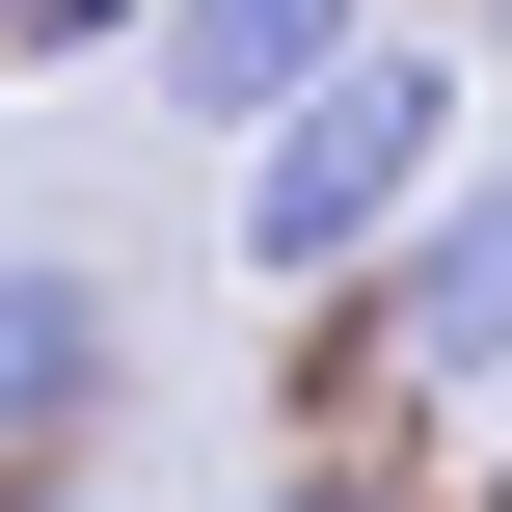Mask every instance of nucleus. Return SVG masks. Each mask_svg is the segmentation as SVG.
I'll use <instances>...</instances> for the list:
<instances>
[{"instance_id": "obj_2", "label": "nucleus", "mask_w": 512, "mask_h": 512, "mask_svg": "<svg viewBox=\"0 0 512 512\" xmlns=\"http://www.w3.org/2000/svg\"><path fill=\"white\" fill-rule=\"evenodd\" d=\"M108 405H135V324H108V270L0 243V486H54V459H81Z\"/></svg>"}, {"instance_id": "obj_6", "label": "nucleus", "mask_w": 512, "mask_h": 512, "mask_svg": "<svg viewBox=\"0 0 512 512\" xmlns=\"http://www.w3.org/2000/svg\"><path fill=\"white\" fill-rule=\"evenodd\" d=\"M270 512H378V486H270Z\"/></svg>"}, {"instance_id": "obj_3", "label": "nucleus", "mask_w": 512, "mask_h": 512, "mask_svg": "<svg viewBox=\"0 0 512 512\" xmlns=\"http://www.w3.org/2000/svg\"><path fill=\"white\" fill-rule=\"evenodd\" d=\"M378 351H405L432 405H486V378H512V162H459V189L405 216V270H378Z\"/></svg>"}, {"instance_id": "obj_4", "label": "nucleus", "mask_w": 512, "mask_h": 512, "mask_svg": "<svg viewBox=\"0 0 512 512\" xmlns=\"http://www.w3.org/2000/svg\"><path fill=\"white\" fill-rule=\"evenodd\" d=\"M135 54H162V108H189V135H270L297 81H351V54H378V0H162Z\"/></svg>"}, {"instance_id": "obj_5", "label": "nucleus", "mask_w": 512, "mask_h": 512, "mask_svg": "<svg viewBox=\"0 0 512 512\" xmlns=\"http://www.w3.org/2000/svg\"><path fill=\"white\" fill-rule=\"evenodd\" d=\"M108 27H162V0H0V54H108Z\"/></svg>"}, {"instance_id": "obj_1", "label": "nucleus", "mask_w": 512, "mask_h": 512, "mask_svg": "<svg viewBox=\"0 0 512 512\" xmlns=\"http://www.w3.org/2000/svg\"><path fill=\"white\" fill-rule=\"evenodd\" d=\"M432 189H459V54L378 27L351 81H297V108L243 135V270H270V297H378Z\"/></svg>"}, {"instance_id": "obj_7", "label": "nucleus", "mask_w": 512, "mask_h": 512, "mask_svg": "<svg viewBox=\"0 0 512 512\" xmlns=\"http://www.w3.org/2000/svg\"><path fill=\"white\" fill-rule=\"evenodd\" d=\"M0 512H81V486H0Z\"/></svg>"}]
</instances>
